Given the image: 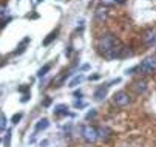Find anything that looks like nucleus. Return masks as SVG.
Listing matches in <instances>:
<instances>
[{
    "label": "nucleus",
    "mask_w": 156,
    "mask_h": 147,
    "mask_svg": "<svg viewBox=\"0 0 156 147\" xmlns=\"http://www.w3.org/2000/svg\"><path fill=\"white\" fill-rule=\"evenodd\" d=\"M121 42L116 39V36L110 34H102L98 40V51L100 56H104L105 59H119V54H121V50H122Z\"/></svg>",
    "instance_id": "nucleus-1"
},
{
    "label": "nucleus",
    "mask_w": 156,
    "mask_h": 147,
    "mask_svg": "<svg viewBox=\"0 0 156 147\" xmlns=\"http://www.w3.org/2000/svg\"><path fill=\"white\" fill-rule=\"evenodd\" d=\"M138 70L144 74H152L156 71V56H148L138 65Z\"/></svg>",
    "instance_id": "nucleus-2"
},
{
    "label": "nucleus",
    "mask_w": 156,
    "mask_h": 147,
    "mask_svg": "<svg viewBox=\"0 0 156 147\" xmlns=\"http://www.w3.org/2000/svg\"><path fill=\"white\" fill-rule=\"evenodd\" d=\"M111 101H113V104H115L116 107H121V108H122V107L130 105L131 98H130V95H128L127 91L119 90V91H116V93L111 96Z\"/></svg>",
    "instance_id": "nucleus-3"
},
{
    "label": "nucleus",
    "mask_w": 156,
    "mask_h": 147,
    "mask_svg": "<svg viewBox=\"0 0 156 147\" xmlns=\"http://www.w3.org/2000/svg\"><path fill=\"white\" fill-rule=\"evenodd\" d=\"M82 138L85 143L88 144H93L99 139V135H98V129L93 127V126H84L82 127Z\"/></svg>",
    "instance_id": "nucleus-4"
},
{
    "label": "nucleus",
    "mask_w": 156,
    "mask_h": 147,
    "mask_svg": "<svg viewBox=\"0 0 156 147\" xmlns=\"http://www.w3.org/2000/svg\"><path fill=\"white\" fill-rule=\"evenodd\" d=\"M131 90L136 95H144L145 91H147V82H145L144 79H139V81H136V82L131 84Z\"/></svg>",
    "instance_id": "nucleus-5"
},
{
    "label": "nucleus",
    "mask_w": 156,
    "mask_h": 147,
    "mask_svg": "<svg viewBox=\"0 0 156 147\" xmlns=\"http://www.w3.org/2000/svg\"><path fill=\"white\" fill-rule=\"evenodd\" d=\"M142 40L144 43L147 47H153L156 45V33L153 30H148V31H145L144 33V36H142Z\"/></svg>",
    "instance_id": "nucleus-6"
},
{
    "label": "nucleus",
    "mask_w": 156,
    "mask_h": 147,
    "mask_svg": "<svg viewBox=\"0 0 156 147\" xmlns=\"http://www.w3.org/2000/svg\"><path fill=\"white\" fill-rule=\"evenodd\" d=\"M68 76H70V71H62L60 74H59L57 76V78H54V79H53V85H54V87H60L63 82H65V79L68 78Z\"/></svg>",
    "instance_id": "nucleus-7"
},
{
    "label": "nucleus",
    "mask_w": 156,
    "mask_h": 147,
    "mask_svg": "<svg viewBox=\"0 0 156 147\" xmlns=\"http://www.w3.org/2000/svg\"><path fill=\"white\" fill-rule=\"evenodd\" d=\"M107 88H108V87H104V85H102V87H98V88H96V91H94V99L96 101H102V99H104V98L107 96Z\"/></svg>",
    "instance_id": "nucleus-8"
},
{
    "label": "nucleus",
    "mask_w": 156,
    "mask_h": 147,
    "mask_svg": "<svg viewBox=\"0 0 156 147\" xmlns=\"http://www.w3.org/2000/svg\"><path fill=\"white\" fill-rule=\"evenodd\" d=\"M98 135H99V138H102V139H108L111 135H113V132L107 127V126H100L99 129H98Z\"/></svg>",
    "instance_id": "nucleus-9"
},
{
    "label": "nucleus",
    "mask_w": 156,
    "mask_h": 147,
    "mask_svg": "<svg viewBox=\"0 0 156 147\" xmlns=\"http://www.w3.org/2000/svg\"><path fill=\"white\" fill-rule=\"evenodd\" d=\"M57 34H59V28H56L54 31H51L50 34H48V37H45V39H44V47H48L53 40H56Z\"/></svg>",
    "instance_id": "nucleus-10"
},
{
    "label": "nucleus",
    "mask_w": 156,
    "mask_h": 147,
    "mask_svg": "<svg viewBox=\"0 0 156 147\" xmlns=\"http://www.w3.org/2000/svg\"><path fill=\"white\" fill-rule=\"evenodd\" d=\"M48 126H50V121H48L46 118H42V119H39V121H37V124H36V132L45 130V129H48Z\"/></svg>",
    "instance_id": "nucleus-11"
},
{
    "label": "nucleus",
    "mask_w": 156,
    "mask_h": 147,
    "mask_svg": "<svg viewBox=\"0 0 156 147\" xmlns=\"http://www.w3.org/2000/svg\"><path fill=\"white\" fill-rule=\"evenodd\" d=\"M67 110H68V107L65 104H59V105L54 107V110H53V112H54V115H68Z\"/></svg>",
    "instance_id": "nucleus-12"
},
{
    "label": "nucleus",
    "mask_w": 156,
    "mask_h": 147,
    "mask_svg": "<svg viewBox=\"0 0 156 147\" xmlns=\"http://www.w3.org/2000/svg\"><path fill=\"white\" fill-rule=\"evenodd\" d=\"M53 64H54V62H48V64H45L44 67H42V68L39 70V73H37V76H39V78H44V76H46V73L51 70Z\"/></svg>",
    "instance_id": "nucleus-13"
},
{
    "label": "nucleus",
    "mask_w": 156,
    "mask_h": 147,
    "mask_svg": "<svg viewBox=\"0 0 156 147\" xmlns=\"http://www.w3.org/2000/svg\"><path fill=\"white\" fill-rule=\"evenodd\" d=\"M85 78H84V74H77V76H74V78L71 79V82L68 84V87H71V88H74V87H77L80 82H82Z\"/></svg>",
    "instance_id": "nucleus-14"
},
{
    "label": "nucleus",
    "mask_w": 156,
    "mask_h": 147,
    "mask_svg": "<svg viewBox=\"0 0 156 147\" xmlns=\"http://www.w3.org/2000/svg\"><path fill=\"white\" fill-rule=\"evenodd\" d=\"M105 17H107L105 9H102V8L96 9V20H98V22H104V20H105Z\"/></svg>",
    "instance_id": "nucleus-15"
},
{
    "label": "nucleus",
    "mask_w": 156,
    "mask_h": 147,
    "mask_svg": "<svg viewBox=\"0 0 156 147\" xmlns=\"http://www.w3.org/2000/svg\"><path fill=\"white\" fill-rule=\"evenodd\" d=\"M30 42V37H25V39L22 40V43H20V45H19V50H15L14 53L15 54H20V53H23L25 50H26V43H28Z\"/></svg>",
    "instance_id": "nucleus-16"
},
{
    "label": "nucleus",
    "mask_w": 156,
    "mask_h": 147,
    "mask_svg": "<svg viewBox=\"0 0 156 147\" xmlns=\"http://www.w3.org/2000/svg\"><path fill=\"white\" fill-rule=\"evenodd\" d=\"M6 122H8V119L5 115H0V130H5L6 129Z\"/></svg>",
    "instance_id": "nucleus-17"
},
{
    "label": "nucleus",
    "mask_w": 156,
    "mask_h": 147,
    "mask_svg": "<svg viewBox=\"0 0 156 147\" xmlns=\"http://www.w3.org/2000/svg\"><path fill=\"white\" fill-rule=\"evenodd\" d=\"M100 3L104 6H115V5H117V0H100Z\"/></svg>",
    "instance_id": "nucleus-18"
},
{
    "label": "nucleus",
    "mask_w": 156,
    "mask_h": 147,
    "mask_svg": "<svg viewBox=\"0 0 156 147\" xmlns=\"http://www.w3.org/2000/svg\"><path fill=\"white\" fill-rule=\"evenodd\" d=\"M22 113H15V115H13V118H11V122L13 124H17L19 121H20V119H22Z\"/></svg>",
    "instance_id": "nucleus-19"
},
{
    "label": "nucleus",
    "mask_w": 156,
    "mask_h": 147,
    "mask_svg": "<svg viewBox=\"0 0 156 147\" xmlns=\"http://www.w3.org/2000/svg\"><path fill=\"white\" fill-rule=\"evenodd\" d=\"M96 116H98V112H96V110H91V112L87 113V116H85V118H87V119H93V118H96Z\"/></svg>",
    "instance_id": "nucleus-20"
},
{
    "label": "nucleus",
    "mask_w": 156,
    "mask_h": 147,
    "mask_svg": "<svg viewBox=\"0 0 156 147\" xmlns=\"http://www.w3.org/2000/svg\"><path fill=\"white\" fill-rule=\"evenodd\" d=\"M9 141H11V132H8V133H6V138L3 139L5 147H9Z\"/></svg>",
    "instance_id": "nucleus-21"
},
{
    "label": "nucleus",
    "mask_w": 156,
    "mask_h": 147,
    "mask_svg": "<svg viewBox=\"0 0 156 147\" xmlns=\"http://www.w3.org/2000/svg\"><path fill=\"white\" fill-rule=\"evenodd\" d=\"M71 53H73V47H71V45H68V47H67V50H65V56L70 57V56H71Z\"/></svg>",
    "instance_id": "nucleus-22"
},
{
    "label": "nucleus",
    "mask_w": 156,
    "mask_h": 147,
    "mask_svg": "<svg viewBox=\"0 0 156 147\" xmlns=\"http://www.w3.org/2000/svg\"><path fill=\"white\" fill-rule=\"evenodd\" d=\"M30 90V87L28 85H22V87H19V91L20 93H25V91H28Z\"/></svg>",
    "instance_id": "nucleus-23"
},
{
    "label": "nucleus",
    "mask_w": 156,
    "mask_h": 147,
    "mask_svg": "<svg viewBox=\"0 0 156 147\" xmlns=\"http://www.w3.org/2000/svg\"><path fill=\"white\" fill-rule=\"evenodd\" d=\"M30 93H26V95H23V98H22V99H20V101H22V102H28L30 101Z\"/></svg>",
    "instance_id": "nucleus-24"
},
{
    "label": "nucleus",
    "mask_w": 156,
    "mask_h": 147,
    "mask_svg": "<svg viewBox=\"0 0 156 147\" xmlns=\"http://www.w3.org/2000/svg\"><path fill=\"white\" fill-rule=\"evenodd\" d=\"M50 104H51V98H46V99L44 101V104H42V105H44V107H48Z\"/></svg>",
    "instance_id": "nucleus-25"
},
{
    "label": "nucleus",
    "mask_w": 156,
    "mask_h": 147,
    "mask_svg": "<svg viewBox=\"0 0 156 147\" xmlns=\"http://www.w3.org/2000/svg\"><path fill=\"white\" fill-rule=\"evenodd\" d=\"M100 79V74H93V76H90V81H98Z\"/></svg>",
    "instance_id": "nucleus-26"
},
{
    "label": "nucleus",
    "mask_w": 156,
    "mask_h": 147,
    "mask_svg": "<svg viewBox=\"0 0 156 147\" xmlns=\"http://www.w3.org/2000/svg\"><path fill=\"white\" fill-rule=\"evenodd\" d=\"M85 104H84V102H80V101H76V102H74V107H84Z\"/></svg>",
    "instance_id": "nucleus-27"
},
{
    "label": "nucleus",
    "mask_w": 156,
    "mask_h": 147,
    "mask_svg": "<svg viewBox=\"0 0 156 147\" xmlns=\"http://www.w3.org/2000/svg\"><path fill=\"white\" fill-rule=\"evenodd\" d=\"M74 96H76V98H80V96H82V91H80V90H76V91H74Z\"/></svg>",
    "instance_id": "nucleus-28"
},
{
    "label": "nucleus",
    "mask_w": 156,
    "mask_h": 147,
    "mask_svg": "<svg viewBox=\"0 0 156 147\" xmlns=\"http://www.w3.org/2000/svg\"><path fill=\"white\" fill-rule=\"evenodd\" d=\"M88 68H90V65H88V64H85V65H82V68H80V70H82V71H87Z\"/></svg>",
    "instance_id": "nucleus-29"
},
{
    "label": "nucleus",
    "mask_w": 156,
    "mask_h": 147,
    "mask_svg": "<svg viewBox=\"0 0 156 147\" xmlns=\"http://www.w3.org/2000/svg\"><path fill=\"white\" fill-rule=\"evenodd\" d=\"M39 2H42V0H39Z\"/></svg>",
    "instance_id": "nucleus-30"
}]
</instances>
